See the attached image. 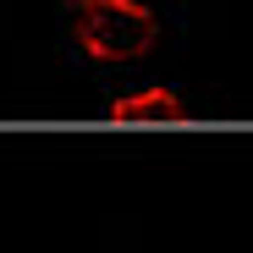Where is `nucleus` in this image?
Wrapping results in <instances>:
<instances>
[{
	"instance_id": "nucleus-2",
	"label": "nucleus",
	"mask_w": 253,
	"mask_h": 253,
	"mask_svg": "<svg viewBox=\"0 0 253 253\" xmlns=\"http://www.w3.org/2000/svg\"><path fill=\"white\" fill-rule=\"evenodd\" d=\"M176 110H182V105H176L171 88H143V94H126V99L110 105L116 121H160V116H176Z\"/></svg>"
},
{
	"instance_id": "nucleus-1",
	"label": "nucleus",
	"mask_w": 253,
	"mask_h": 253,
	"mask_svg": "<svg viewBox=\"0 0 253 253\" xmlns=\"http://www.w3.org/2000/svg\"><path fill=\"white\" fill-rule=\"evenodd\" d=\"M72 33L94 61H138L154 44V11L138 0H72Z\"/></svg>"
}]
</instances>
